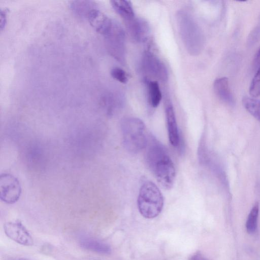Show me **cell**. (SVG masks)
I'll use <instances>...</instances> for the list:
<instances>
[{"mask_svg": "<svg viewBox=\"0 0 260 260\" xmlns=\"http://www.w3.org/2000/svg\"><path fill=\"white\" fill-rule=\"evenodd\" d=\"M146 161L159 183L165 188H171L176 171L173 162L164 145L150 135L146 146Z\"/></svg>", "mask_w": 260, "mask_h": 260, "instance_id": "cell-1", "label": "cell"}, {"mask_svg": "<svg viewBox=\"0 0 260 260\" xmlns=\"http://www.w3.org/2000/svg\"><path fill=\"white\" fill-rule=\"evenodd\" d=\"M176 20L186 50L191 55H198L205 44L204 35L200 26L193 16L185 10H180L177 13Z\"/></svg>", "mask_w": 260, "mask_h": 260, "instance_id": "cell-2", "label": "cell"}, {"mask_svg": "<svg viewBox=\"0 0 260 260\" xmlns=\"http://www.w3.org/2000/svg\"><path fill=\"white\" fill-rule=\"evenodd\" d=\"M121 131L124 147L129 153L136 154L146 147L149 136L144 123L139 118H124Z\"/></svg>", "mask_w": 260, "mask_h": 260, "instance_id": "cell-3", "label": "cell"}, {"mask_svg": "<svg viewBox=\"0 0 260 260\" xmlns=\"http://www.w3.org/2000/svg\"><path fill=\"white\" fill-rule=\"evenodd\" d=\"M164 197L158 186L150 180H145L139 189L137 204L141 214L146 218H153L161 212Z\"/></svg>", "mask_w": 260, "mask_h": 260, "instance_id": "cell-4", "label": "cell"}, {"mask_svg": "<svg viewBox=\"0 0 260 260\" xmlns=\"http://www.w3.org/2000/svg\"><path fill=\"white\" fill-rule=\"evenodd\" d=\"M107 50L110 55L121 62L125 61L126 55L125 35L121 25L113 20L112 24L104 35Z\"/></svg>", "mask_w": 260, "mask_h": 260, "instance_id": "cell-5", "label": "cell"}, {"mask_svg": "<svg viewBox=\"0 0 260 260\" xmlns=\"http://www.w3.org/2000/svg\"><path fill=\"white\" fill-rule=\"evenodd\" d=\"M21 187L18 179L12 174H2L0 176V198L7 204H13L19 199Z\"/></svg>", "mask_w": 260, "mask_h": 260, "instance_id": "cell-6", "label": "cell"}, {"mask_svg": "<svg viewBox=\"0 0 260 260\" xmlns=\"http://www.w3.org/2000/svg\"><path fill=\"white\" fill-rule=\"evenodd\" d=\"M142 67L145 73L154 79L166 81L168 74L165 64L152 52L146 51L142 58Z\"/></svg>", "mask_w": 260, "mask_h": 260, "instance_id": "cell-7", "label": "cell"}, {"mask_svg": "<svg viewBox=\"0 0 260 260\" xmlns=\"http://www.w3.org/2000/svg\"><path fill=\"white\" fill-rule=\"evenodd\" d=\"M6 235L15 242L25 246L33 244V239L25 227L19 220L8 222L4 225Z\"/></svg>", "mask_w": 260, "mask_h": 260, "instance_id": "cell-8", "label": "cell"}, {"mask_svg": "<svg viewBox=\"0 0 260 260\" xmlns=\"http://www.w3.org/2000/svg\"><path fill=\"white\" fill-rule=\"evenodd\" d=\"M125 23L131 37L136 42H144L148 39L150 27L144 19L135 17Z\"/></svg>", "mask_w": 260, "mask_h": 260, "instance_id": "cell-9", "label": "cell"}, {"mask_svg": "<svg viewBox=\"0 0 260 260\" xmlns=\"http://www.w3.org/2000/svg\"><path fill=\"white\" fill-rule=\"evenodd\" d=\"M168 138L170 144L175 147H181V139L179 131L175 112L173 106L169 104L165 109Z\"/></svg>", "mask_w": 260, "mask_h": 260, "instance_id": "cell-10", "label": "cell"}, {"mask_svg": "<svg viewBox=\"0 0 260 260\" xmlns=\"http://www.w3.org/2000/svg\"><path fill=\"white\" fill-rule=\"evenodd\" d=\"M86 17L91 26L104 36L110 29L113 22L112 19L96 8L91 10Z\"/></svg>", "mask_w": 260, "mask_h": 260, "instance_id": "cell-11", "label": "cell"}, {"mask_svg": "<svg viewBox=\"0 0 260 260\" xmlns=\"http://www.w3.org/2000/svg\"><path fill=\"white\" fill-rule=\"evenodd\" d=\"M213 89L215 94L223 102L230 106L235 104L234 97L228 78L223 77L216 79L213 83Z\"/></svg>", "mask_w": 260, "mask_h": 260, "instance_id": "cell-12", "label": "cell"}, {"mask_svg": "<svg viewBox=\"0 0 260 260\" xmlns=\"http://www.w3.org/2000/svg\"><path fill=\"white\" fill-rule=\"evenodd\" d=\"M79 244L83 248L102 254H108L111 251L108 244L90 238H82L80 240Z\"/></svg>", "mask_w": 260, "mask_h": 260, "instance_id": "cell-13", "label": "cell"}, {"mask_svg": "<svg viewBox=\"0 0 260 260\" xmlns=\"http://www.w3.org/2000/svg\"><path fill=\"white\" fill-rule=\"evenodd\" d=\"M110 3L114 10L123 18L124 22L135 17L132 4L129 1H111Z\"/></svg>", "mask_w": 260, "mask_h": 260, "instance_id": "cell-14", "label": "cell"}, {"mask_svg": "<svg viewBox=\"0 0 260 260\" xmlns=\"http://www.w3.org/2000/svg\"><path fill=\"white\" fill-rule=\"evenodd\" d=\"M148 101L150 106L156 108L159 104L162 94L158 82L150 80L147 82Z\"/></svg>", "mask_w": 260, "mask_h": 260, "instance_id": "cell-15", "label": "cell"}, {"mask_svg": "<svg viewBox=\"0 0 260 260\" xmlns=\"http://www.w3.org/2000/svg\"><path fill=\"white\" fill-rule=\"evenodd\" d=\"M242 104L247 111L260 122V100L251 96H244Z\"/></svg>", "mask_w": 260, "mask_h": 260, "instance_id": "cell-16", "label": "cell"}, {"mask_svg": "<svg viewBox=\"0 0 260 260\" xmlns=\"http://www.w3.org/2000/svg\"><path fill=\"white\" fill-rule=\"evenodd\" d=\"M258 213L259 205L256 203L251 209L246 222V229L249 234H253L257 229Z\"/></svg>", "mask_w": 260, "mask_h": 260, "instance_id": "cell-17", "label": "cell"}, {"mask_svg": "<svg viewBox=\"0 0 260 260\" xmlns=\"http://www.w3.org/2000/svg\"><path fill=\"white\" fill-rule=\"evenodd\" d=\"M94 4L91 1H73L71 9L77 14L87 16L89 11L94 9Z\"/></svg>", "mask_w": 260, "mask_h": 260, "instance_id": "cell-18", "label": "cell"}, {"mask_svg": "<svg viewBox=\"0 0 260 260\" xmlns=\"http://www.w3.org/2000/svg\"><path fill=\"white\" fill-rule=\"evenodd\" d=\"M249 92L251 97L257 98L260 95V67L256 70L250 85Z\"/></svg>", "mask_w": 260, "mask_h": 260, "instance_id": "cell-19", "label": "cell"}, {"mask_svg": "<svg viewBox=\"0 0 260 260\" xmlns=\"http://www.w3.org/2000/svg\"><path fill=\"white\" fill-rule=\"evenodd\" d=\"M110 74L113 78L121 83L125 84L128 81V76L127 73L119 67L113 68L111 70Z\"/></svg>", "mask_w": 260, "mask_h": 260, "instance_id": "cell-20", "label": "cell"}, {"mask_svg": "<svg viewBox=\"0 0 260 260\" xmlns=\"http://www.w3.org/2000/svg\"><path fill=\"white\" fill-rule=\"evenodd\" d=\"M260 38V20L256 26L252 30L248 36L247 43L248 45H253Z\"/></svg>", "mask_w": 260, "mask_h": 260, "instance_id": "cell-21", "label": "cell"}, {"mask_svg": "<svg viewBox=\"0 0 260 260\" xmlns=\"http://www.w3.org/2000/svg\"><path fill=\"white\" fill-rule=\"evenodd\" d=\"M7 9H1L0 11V28L2 30L7 24Z\"/></svg>", "mask_w": 260, "mask_h": 260, "instance_id": "cell-22", "label": "cell"}, {"mask_svg": "<svg viewBox=\"0 0 260 260\" xmlns=\"http://www.w3.org/2000/svg\"><path fill=\"white\" fill-rule=\"evenodd\" d=\"M253 68L257 69L260 67V47L256 52L253 59Z\"/></svg>", "mask_w": 260, "mask_h": 260, "instance_id": "cell-23", "label": "cell"}, {"mask_svg": "<svg viewBox=\"0 0 260 260\" xmlns=\"http://www.w3.org/2000/svg\"><path fill=\"white\" fill-rule=\"evenodd\" d=\"M189 260H209L205 257L201 252H196L192 254L189 258Z\"/></svg>", "mask_w": 260, "mask_h": 260, "instance_id": "cell-24", "label": "cell"}, {"mask_svg": "<svg viewBox=\"0 0 260 260\" xmlns=\"http://www.w3.org/2000/svg\"><path fill=\"white\" fill-rule=\"evenodd\" d=\"M21 260H28V259H21Z\"/></svg>", "mask_w": 260, "mask_h": 260, "instance_id": "cell-25", "label": "cell"}]
</instances>
